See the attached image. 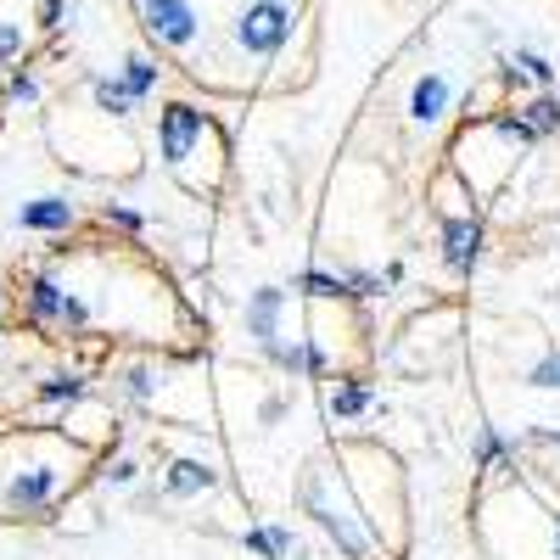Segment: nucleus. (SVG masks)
Listing matches in <instances>:
<instances>
[{
  "label": "nucleus",
  "mask_w": 560,
  "mask_h": 560,
  "mask_svg": "<svg viewBox=\"0 0 560 560\" xmlns=\"http://www.w3.org/2000/svg\"><path fill=\"white\" fill-rule=\"evenodd\" d=\"M443 102H448V84H443L438 73H427V79H420V90H415V118L432 124V118L443 113Z\"/></svg>",
  "instance_id": "obj_3"
},
{
  "label": "nucleus",
  "mask_w": 560,
  "mask_h": 560,
  "mask_svg": "<svg viewBox=\"0 0 560 560\" xmlns=\"http://www.w3.org/2000/svg\"><path fill=\"white\" fill-rule=\"evenodd\" d=\"M292 34V7L287 0H253V7L236 18V39H242V51L253 57H275L280 45H287Z\"/></svg>",
  "instance_id": "obj_1"
},
{
  "label": "nucleus",
  "mask_w": 560,
  "mask_h": 560,
  "mask_svg": "<svg viewBox=\"0 0 560 560\" xmlns=\"http://www.w3.org/2000/svg\"><path fill=\"white\" fill-rule=\"evenodd\" d=\"M140 18H147V34L158 39V45H191L197 39V12H191V0H147V7H140Z\"/></svg>",
  "instance_id": "obj_2"
}]
</instances>
